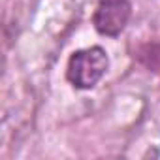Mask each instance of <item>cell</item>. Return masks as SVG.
Returning <instances> with one entry per match:
<instances>
[{
  "instance_id": "cell-1",
  "label": "cell",
  "mask_w": 160,
  "mask_h": 160,
  "mask_svg": "<svg viewBox=\"0 0 160 160\" xmlns=\"http://www.w3.org/2000/svg\"><path fill=\"white\" fill-rule=\"evenodd\" d=\"M109 68L108 53L102 47L75 51L68 60V81L77 89H92Z\"/></svg>"
},
{
  "instance_id": "cell-2",
  "label": "cell",
  "mask_w": 160,
  "mask_h": 160,
  "mask_svg": "<svg viewBox=\"0 0 160 160\" xmlns=\"http://www.w3.org/2000/svg\"><path fill=\"white\" fill-rule=\"evenodd\" d=\"M132 15V6L128 0H100L92 23L102 36H119Z\"/></svg>"
},
{
  "instance_id": "cell-3",
  "label": "cell",
  "mask_w": 160,
  "mask_h": 160,
  "mask_svg": "<svg viewBox=\"0 0 160 160\" xmlns=\"http://www.w3.org/2000/svg\"><path fill=\"white\" fill-rule=\"evenodd\" d=\"M136 57L147 70L160 75V42H151V43L141 45Z\"/></svg>"
}]
</instances>
